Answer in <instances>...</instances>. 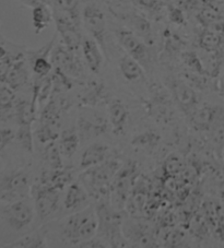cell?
<instances>
[{
	"instance_id": "6da1fadb",
	"label": "cell",
	"mask_w": 224,
	"mask_h": 248,
	"mask_svg": "<svg viewBox=\"0 0 224 248\" xmlns=\"http://www.w3.org/2000/svg\"><path fill=\"white\" fill-rule=\"evenodd\" d=\"M48 232H54L58 243L64 246L78 247L81 243L96 236L98 221L96 208L91 206L83 210L64 216L62 219L45 225Z\"/></svg>"
},
{
	"instance_id": "7a4b0ae2",
	"label": "cell",
	"mask_w": 224,
	"mask_h": 248,
	"mask_svg": "<svg viewBox=\"0 0 224 248\" xmlns=\"http://www.w3.org/2000/svg\"><path fill=\"white\" fill-rule=\"evenodd\" d=\"M122 165L117 159L110 157L101 164L84 170L79 175L80 183L94 202H111V183Z\"/></svg>"
},
{
	"instance_id": "3957f363",
	"label": "cell",
	"mask_w": 224,
	"mask_h": 248,
	"mask_svg": "<svg viewBox=\"0 0 224 248\" xmlns=\"http://www.w3.org/2000/svg\"><path fill=\"white\" fill-rule=\"evenodd\" d=\"M94 208L98 221L96 236L104 239L110 247L130 246L123 231L124 217L122 210L116 209L111 202L96 203Z\"/></svg>"
},
{
	"instance_id": "277c9868",
	"label": "cell",
	"mask_w": 224,
	"mask_h": 248,
	"mask_svg": "<svg viewBox=\"0 0 224 248\" xmlns=\"http://www.w3.org/2000/svg\"><path fill=\"white\" fill-rule=\"evenodd\" d=\"M138 175L139 170L137 163L132 161L124 163L115 174L111 183V202L118 210H123L126 207Z\"/></svg>"
},
{
	"instance_id": "5b68a950",
	"label": "cell",
	"mask_w": 224,
	"mask_h": 248,
	"mask_svg": "<svg viewBox=\"0 0 224 248\" xmlns=\"http://www.w3.org/2000/svg\"><path fill=\"white\" fill-rule=\"evenodd\" d=\"M31 196L33 198L36 217H38L41 221L50 220L51 217L56 216L57 212L60 211L62 191L56 188L38 182L32 186Z\"/></svg>"
},
{
	"instance_id": "8992f818",
	"label": "cell",
	"mask_w": 224,
	"mask_h": 248,
	"mask_svg": "<svg viewBox=\"0 0 224 248\" xmlns=\"http://www.w3.org/2000/svg\"><path fill=\"white\" fill-rule=\"evenodd\" d=\"M114 34L125 53L136 59L144 68V70L151 69L153 65L152 53L149 45L142 38L126 28L115 29Z\"/></svg>"
},
{
	"instance_id": "52a82bcc",
	"label": "cell",
	"mask_w": 224,
	"mask_h": 248,
	"mask_svg": "<svg viewBox=\"0 0 224 248\" xmlns=\"http://www.w3.org/2000/svg\"><path fill=\"white\" fill-rule=\"evenodd\" d=\"M32 186L30 176L24 170H14L0 178V200L12 202L16 200L29 198Z\"/></svg>"
},
{
	"instance_id": "ba28073f",
	"label": "cell",
	"mask_w": 224,
	"mask_h": 248,
	"mask_svg": "<svg viewBox=\"0 0 224 248\" xmlns=\"http://www.w3.org/2000/svg\"><path fill=\"white\" fill-rule=\"evenodd\" d=\"M109 118L104 115L92 109L90 106H84V108L80 110L76 125L81 142L105 135L109 129Z\"/></svg>"
},
{
	"instance_id": "9c48e42d",
	"label": "cell",
	"mask_w": 224,
	"mask_h": 248,
	"mask_svg": "<svg viewBox=\"0 0 224 248\" xmlns=\"http://www.w3.org/2000/svg\"><path fill=\"white\" fill-rule=\"evenodd\" d=\"M54 22L56 29L62 38V43L69 50L77 53L81 49L82 34L80 32V22L72 18L70 15L53 8Z\"/></svg>"
},
{
	"instance_id": "30bf717a",
	"label": "cell",
	"mask_w": 224,
	"mask_h": 248,
	"mask_svg": "<svg viewBox=\"0 0 224 248\" xmlns=\"http://www.w3.org/2000/svg\"><path fill=\"white\" fill-rule=\"evenodd\" d=\"M81 21L84 25L85 30L94 41H96L101 46L103 52L107 54V28L105 15L100 8L96 5H88L83 8L81 12Z\"/></svg>"
},
{
	"instance_id": "8fae6325",
	"label": "cell",
	"mask_w": 224,
	"mask_h": 248,
	"mask_svg": "<svg viewBox=\"0 0 224 248\" xmlns=\"http://www.w3.org/2000/svg\"><path fill=\"white\" fill-rule=\"evenodd\" d=\"M7 223L15 231H22L33 223L36 217L34 203L29 198L16 200L9 202L3 209Z\"/></svg>"
},
{
	"instance_id": "7c38bea8",
	"label": "cell",
	"mask_w": 224,
	"mask_h": 248,
	"mask_svg": "<svg viewBox=\"0 0 224 248\" xmlns=\"http://www.w3.org/2000/svg\"><path fill=\"white\" fill-rule=\"evenodd\" d=\"M50 59L55 68H59L71 78H79L82 75L83 68L77 53L69 50L64 44L54 46Z\"/></svg>"
},
{
	"instance_id": "4fadbf2b",
	"label": "cell",
	"mask_w": 224,
	"mask_h": 248,
	"mask_svg": "<svg viewBox=\"0 0 224 248\" xmlns=\"http://www.w3.org/2000/svg\"><path fill=\"white\" fill-rule=\"evenodd\" d=\"M146 109L158 123L167 124L174 117V110L169 95L164 90L157 85L154 87L151 100L146 103Z\"/></svg>"
},
{
	"instance_id": "5bb4252c",
	"label": "cell",
	"mask_w": 224,
	"mask_h": 248,
	"mask_svg": "<svg viewBox=\"0 0 224 248\" xmlns=\"http://www.w3.org/2000/svg\"><path fill=\"white\" fill-rule=\"evenodd\" d=\"M193 128L198 130L206 131L224 123V109L220 106L205 105L197 108L189 115Z\"/></svg>"
},
{
	"instance_id": "9a60e30c",
	"label": "cell",
	"mask_w": 224,
	"mask_h": 248,
	"mask_svg": "<svg viewBox=\"0 0 224 248\" xmlns=\"http://www.w3.org/2000/svg\"><path fill=\"white\" fill-rule=\"evenodd\" d=\"M90 196L82 184L79 182H72L66 188L63 200V209L64 216L83 210L90 206Z\"/></svg>"
},
{
	"instance_id": "2e32d148",
	"label": "cell",
	"mask_w": 224,
	"mask_h": 248,
	"mask_svg": "<svg viewBox=\"0 0 224 248\" xmlns=\"http://www.w3.org/2000/svg\"><path fill=\"white\" fill-rule=\"evenodd\" d=\"M171 93L176 104L186 115H191L198 106V96L192 85L179 79H172L170 82Z\"/></svg>"
},
{
	"instance_id": "e0dca14e",
	"label": "cell",
	"mask_w": 224,
	"mask_h": 248,
	"mask_svg": "<svg viewBox=\"0 0 224 248\" xmlns=\"http://www.w3.org/2000/svg\"><path fill=\"white\" fill-rule=\"evenodd\" d=\"M56 37H57V35H55L47 44L41 47L40 49L29 52L30 66H31L34 75L36 77H47L54 70L50 54L54 46L56 45Z\"/></svg>"
},
{
	"instance_id": "ac0fdd59",
	"label": "cell",
	"mask_w": 224,
	"mask_h": 248,
	"mask_svg": "<svg viewBox=\"0 0 224 248\" xmlns=\"http://www.w3.org/2000/svg\"><path fill=\"white\" fill-rule=\"evenodd\" d=\"M107 110H109L107 118L113 134L115 136H123L126 132L129 117H130L127 106L119 98H113L107 103Z\"/></svg>"
},
{
	"instance_id": "d6986e66",
	"label": "cell",
	"mask_w": 224,
	"mask_h": 248,
	"mask_svg": "<svg viewBox=\"0 0 224 248\" xmlns=\"http://www.w3.org/2000/svg\"><path fill=\"white\" fill-rule=\"evenodd\" d=\"M81 52L89 70L93 74H98L104 62V55H103L104 52L101 46L91 36H83L81 43Z\"/></svg>"
},
{
	"instance_id": "ffe728a7",
	"label": "cell",
	"mask_w": 224,
	"mask_h": 248,
	"mask_svg": "<svg viewBox=\"0 0 224 248\" xmlns=\"http://www.w3.org/2000/svg\"><path fill=\"white\" fill-rule=\"evenodd\" d=\"M111 157V149L103 143H92L83 150L80 157V169L88 170L103 163Z\"/></svg>"
},
{
	"instance_id": "44dd1931",
	"label": "cell",
	"mask_w": 224,
	"mask_h": 248,
	"mask_svg": "<svg viewBox=\"0 0 224 248\" xmlns=\"http://www.w3.org/2000/svg\"><path fill=\"white\" fill-rule=\"evenodd\" d=\"M125 23L128 25V28L130 31H132L138 36L142 38L146 44L149 46L153 45L154 42V36H153V31L152 27L148 20L144 16H138L136 14H127V15H122L120 16Z\"/></svg>"
},
{
	"instance_id": "7402d4cb",
	"label": "cell",
	"mask_w": 224,
	"mask_h": 248,
	"mask_svg": "<svg viewBox=\"0 0 224 248\" xmlns=\"http://www.w3.org/2000/svg\"><path fill=\"white\" fill-rule=\"evenodd\" d=\"M30 74L27 66V61L23 54H20L12 65L11 69L8 74L5 84L15 91L22 89L29 83Z\"/></svg>"
},
{
	"instance_id": "603a6c76",
	"label": "cell",
	"mask_w": 224,
	"mask_h": 248,
	"mask_svg": "<svg viewBox=\"0 0 224 248\" xmlns=\"http://www.w3.org/2000/svg\"><path fill=\"white\" fill-rule=\"evenodd\" d=\"M80 100L82 105L96 108V105H100L104 102L107 104L111 101V98L105 84L93 81L85 88L84 92L81 94Z\"/></svg>"
},
{
	"instance_id": "cb8c5ba5",
	"label": "cell",
	"mask_w": 224,
	"mask_h": 248,
	"mask_svg": "<svg viewBox=\"0 0 224 248\" xmlns=\"http://www.w3.org/2000/svg\"><path fill=\"white\" fill-rule=\"evenodd\" d=\"M118 68L124 79L128 82H141L145 80L144 68L127 54L119 58Z\"/></svg>"
},
{
	"instance_id": "d4e9b609",
	"label": "cell",
	"mask_w": 224,
	"mask_h": 248,
	"mask_svg": "<svg viewBox=\"0 0 224 248\" xmlns=\"http://www.w3.org/2000/svg\"><path fill=\"white\" fill-rule=\"evenodd\" d=\"M40 182L47 184V185L54 187L60 191H64V189H66L73 182V172L71 169L68 168L49 170L48 172L42 173Z\"/></svg>"
},
{
	"instance_id": "484cf974",
	"label": "cell",
	"mask_w": 224,
	"mask_h": 248,
	"mask_svg": "<svg viewBox=\"0 0 224 248\" xmlns=\"http://www.w3.org/2000/svg\"><path fill=\"white\" fill-rule=\"evenodd\" d=\"M16 100L15 90L7 84L0 85V122L6 123L15 118Z\"/></svg>"
},
{
	"instance_id": "4316f807",
	"label": "cell",
	"mask_w": 224,
	"mask_h": 248,
	"mask_svg": "<svg viewBox=\"0 0 224 248\" xmlns=\"http://www.w3.org/2000/svg\"><path fill=\"white\" fill-rule=\"evenodd\" d=\"M129 224V222H127ZM130 229L123 228L124 234L126 236L129 244L132 243L136 246H151L152 235L150 233V230L145 224H141L139 222H131ZM131 246V244H130Z\"/></svg>"
},
{
	"instance_id": "83f0119b",
	"label": "cell",
	"mask_w": 224,
	"mask_h": 248,
	"mask_svg": "<svg viewBox=\"0 0 224 248\" xmlns=\"http://www.w3.org/2000/svg\"><path fill=\"white\" fill-rule=\"evenodd\" d=\"M80 142L81 139L76 126L66 128V129L60 131L58 138V145L64 156L71 157L77 151H78Z\"/></svg>"
},
{
	"instance_id": "f1b7e54d",
	"label": "cell",
	"mask_w": 224,
	"mask_h": 248,
	"mask_svg": "<svg viewBox=\"0 0 224 248\" xmlns=\"http://www.w3.org/2000/svg\"><path fill=\"white\" fill-rule=\"evenodd\" d=\"M54 21L53 8L48 2L41 3L32 8V25L35 34H40Z\"/></svg>"
},
{
	"instance_id": "f546056e",
	"label": "cell",
	"mask_w": 224,
	"mask_h": 248,
	"mask_svg": "<svg viewBox=\"0 0 224 248\" xmlns=\"http://www.w3.org/2000/svg\"><path fill=\"white\" fill-rule=\"evenodd\" d=\"M8 247L14 248H46L49 247L48 239H47L46 230L44 226L40 230H36L35 232L24 235L18 241L8 245Z\"/></svg>"
},
{
	"instance_id": "4dcf8cb0",
	"label": "cell",
	"mask_w": 224,
	"mask_h": 248,
	"mask_svg": "<svg viewBox=\"0 0 224 248\" xmlns=\"http://www.w3.org/2000/svg\"><path fill=\"white\" fill-rule=\"evenodd\" d=\"M62 155L63 153L60 151L59 145L56 143V141L46 144L43 157H44V162L49 170H59L64 168Z\"/></svg>"
},
{
	"instance_id": "1f68e13d",
	"label": "cell",
	"mask_w": 224,
	"mask_h": 248,
	"mask_svg": "<svg viewBox=\"0 0 224 248\" xmlns=\"http://www.w3.org/2000/svg\"><path fill=\"white\" fill-rule=\"evenodd\" d=\"M60 130L58 126L50 125V124L46 123H40V126L34 131V136L36 137L37 140L45 145L58 140Z\"/></svg>"
},
{
	"instance_id": "d6a6232c",
	"label": "cell",
	"mask_w": 224,
	"mask_h": 248,
	"mask_svg": "<svg viewBox=\"0 0 224 248\" xmlns=\"http://www.w3.org/2000/svg\"><path fill=\"white\" fill-rule=\"evenodd\" d=\"M160 135L154 131L149 130L141 132V134L133 137L131 144L136 148L144 149V150H151V149H154L157 147L159 142H160Z\"/></svg>"
},
{
	"instance_id": "836d02e7",
	"label": "cell",
	"mask_w": 224,
	"mask_h": 248,
	"mask_svg": "<svg viewBox=\"0 0 224 248\" xmlns=\"http://www.w3.org/2000/svg\"><path fill=\"white\" fill-rule=\"evenodd\" d=\"M16 140L25 152L32 155L34 151V131L32 125H20L16 132Z\"/></svg>"
},
{
	"instance_id": "e575fe53",
	"label": "cell",
	"mask_w": 224,
	"mask_h": 248,
	"mask_svg": "<svg viewBox=\"0 0 224 248\" xmlns=\"http://www.w3.org/2000/svg\"><path fill=\"white\" fill-rule=\"evenodd\" d=\"M199 45L207 53H215L221 45V35L211 30L202 32L199 37Z\"/></svg>"
},
{
	"instance_id": "d590c367",
	"label": "cell",
	"mask_w": 224,
	"mask_h": 248,
	"mask_svg": "<svg viewBox=\"0 0 224 248\" xmlns=\"http://www.w3.org/2000/svg\"><path fill=\"white\" fill-rule=\"evenodd\" d=\"M20 54L21 53L16 54V55H11V54L8 53L7 56L0 61V83L5 84L8 74H9L12 65H14L15 61Z\"/></svg>"
},
{
	"instance_id": "8d00e7d4",
	"label": "cell",
	"mask_w": 224,
	"mask_h": 248,
	"mask_svg": "<svg viewBox=\"0 0 224 248\" xmlns=\"http://www.w3.org/2000/svg\"><path fill=\"white\" fill-rule=\"evenodd\" d=\"M164 170L169 174H178L184 170V162L178 155H171L165 161Z\"/></svg>"
},
{
	"instance_id": "74e56055",
	"label": "cell",
	"mask_w": 224,
	"mask_h": 248,
	"mask_svg": "<svg viewBox=\"0 0 224 248\" xmlns=\"http://www.w3.org/2000/svg\"><path fill=\"white\" fill-rule=\"evenodd\" d=\"M184 61H185V62H186V65L193 71L198 72V74H202V72H205V67L202 66L201 61L195 53L185 54Z\"/></svg>"
},
{
	"instance_id": "f35d334b",
	"label": "cell",
	"mask_w": 224,
	"mask_h": 248,
	"mask_svg": "<svg viewBox=\"0 0 224 248\" xmlns=\"http://www.w3.org/2000/svg\"><path fill=\"white\" fill-rule=\"evenodd\" d=\"M16 139V132L10 128H0V153Z\"/></svg>"
},
{
	"instance_id": "ab89813d",
	"label": "cell",
	"mask_w": 224,
	"mask_h": 248,
	"mask_svg": "<svg viewBox=\"0 0 224 248\" xmlns=\"http://www.w3.org/2000/svg\"><path fill=\"white\" fill-rule=\"evenodd\" d=\"M78 247H87V248H107L110 247L104 239H102L98 236H94L88 239L83 243H81Z\"/></svg>"
},
{
	"instance_id": "60d3db41",
	"label": "cell",
	"mask_w": 224,
	"mask_h": 248,
	"mask_svg": "<svg viewBox=\"0 0 224 248\" xmlns=\"http://www.w3.org/2000/svg\"><path fill=\"white\" fill-rule=\"evenodd\" d=\"M170 19L176 24H182L184 22L183 12L177 9V8H174V9H172L170 12Z\"/></svg>"
},
{
	"instance_id": "b9f144b4",
	"label": "cell",
	"mask_w": 224,
	"mask_h": 248,
	"mask_svg": "<svg viewBox=\"0 0 224 248\" xmlns=\"http://www.w3.org/2000/svg\"><path fill=\"white\" fill-rule=\"evenodd\" d=\"M18 1L24 3V5H27L29 7H35L37 5H41V3H44V2H47L46 0H18Z\"/></svg>"
},
{
	"instance_id": "7bdbcfd3",
	"label": "cell",
	"mask_w": 224,
	"mask_h": 248,
	"mask_svg": "<svg viewBox=\"0 0 224 248\" xmlns=\"http://www.w3.org/2000/svg\"><path fill=\"white\" fill-rule=\"evenodd\" d=\"M8 50L5 48V47H3L2 45H0V61H1L2 58H5L7 55H8Z\"/></svg>"
},
{
	"instance_id": "ee69618b",
	"label": "cell",
	"mask_w": 224,
	"mask_h": 248,
	"mask_svg": "<svg viewBox=\"0 0 224 248\" xmlns=\"http://www.w3.org/2000/svg\"><path fill=\"white\" fill-rule=\"evenodd\" d=\"M157 3H162V5H165V3H169L172 0H154Z\"/></svg>"
}]
</instances>
